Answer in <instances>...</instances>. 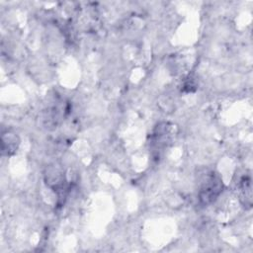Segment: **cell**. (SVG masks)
<instances>
[{
	"mask_svg": "<svg viewBox=\"0 0 253 253\" xmlns=\"http://www.w3.org/2000/svg\"><path fill=\"white\" fill-rule=\"evenodd\" d=\"M223 184L221 178L213 171L207 172L203 178L199 189V200L204 206H207L216 200L222 192Z\"/></svg>",
	"mask_w": 253,
	"mask_h": 253,
	"instance_id": "obj_1",
	"label": "cell"
},
{
	"mask_svg": "<svg viewBox=\"0 0 253 253\" xmlns=\"http://www.w3.org/2000/svg\"><path fill=\"white\" fill-rule=\"evenodd\" d=\"M175 134V126L168 123L159 124L151 134V146L157 151L163 149L172 142Z\"/></svg>",
	"mask_w": 253,
	"mask_h": 253,
	"instance_id": "obj_2",
	"label": "cell"
},
{
	"mask_svg": "<svg viewBox=\"0 0 253 253\" xmlns=\"http://www.w3.org/2000/svg\"><path fill=\"white\" fill-rule=\"evenodd\" d=\"M1 141H2V152L3 154H6V155H11L15 153L20 143L18 135L12 131L3 132Z\"/></svg>",
	"mask_w": 253,
	"mask_h": 253,
	"instance_id": "obj_3",
	"label": "cell"
},
{
	"mask_svg": "<svg viewBox=\"0 0 253 253\" xmlns=\"http://www.w3.org/2000/svg\"><path fill=\"white\" fill-rule=\"evenodd\" d=\"M240 197L243 202V205L247 208H250L252 205V187H251V178L250 176H245L240 181Z\"/></svg>",
	"mask_w": 253,
	"mask_h": 253,
	"instance_id": "obj_4",
	"label": "cell"
}]
</instances>
